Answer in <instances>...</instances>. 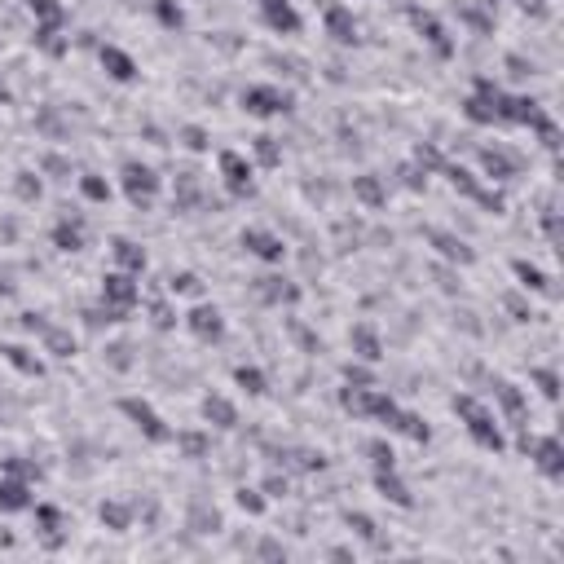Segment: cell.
<instances>
[{"mask_svg": "<svg viewBox=\"0 0 564 564\" xmlns=\"http://www.w3.org/2000/svg\"><path fill=\"white\" fill-rule=\"evenodd\" d=\"M186 331L203 344H217V340H225V314L217 304H203V300H198L195 309L186 314Z\"/></svg>", "mask_w": 564, "mask_h": 564, "instance_id": "13", "label": "cell"}, {"mask_svg": "<svg viewBox=\"0 0 564 564\" xmlns=\"http://www.w3.org/2000/svg\"><path fill=\"white\" fill-rule=\"evenodd\" d=\"M295 459H300V467H304V472H322V467H326V459H322V454H314V450H300Z\"/></svg>", "mask_w": 564, "mask_h": 564, "instance_id": "58", "label": "cell"}, {"mask_svg": "<svg viewBox=\"0 0 564 564\" xmlns=\"http://www.w3.org/2000/svg\"><path fill=\"white\" fill-rule=\"evenodd\" d=\"M322 27H326V36H331L335 45H357V40H362V27L353 18V9L340 5V0H331V5L322 9Z\"/></svg>", "mask_w": 564, "mask_h": 564, "instance_id": "14", "label": "cell"}, {"mask_svg": "<svg viewBox=\"0 0 564 564\" xmlns=\"http://www.w3.org/2000/svg\"><path fill=\"white\" fill-rule=\"evenodd\" d=\"M529 379H534V388H538L547 401H560V370L556 367H534Z\"/></svg>", "mask_w": 564, "mask_h": 564, "instance_id": "42", "label": "cell"}, {"mask_svg": "<svg viewBox=\"0 0 564 564\" xmlns=\"http://www.w3.org/2000/svg\"><path fill=\"white\" fill-rule=\"evenodd\" d=\"M401 181H406L410 190H423V186H428V172H419L415 164H406V168H401Z\"/></svg>", "mask_w": 564, "mask_h": 564, "instance_id": "55", "label": "cell"}, {"mask_svg": "<svg viewBox=\"0 0 564 564\" xmlns=\"http://www.w3.org/2000/svg\"><path fill=\"white\" fill-rule=\"evenodd\" d=\"M261 490H265V498H282V494L292 490V481H287V476H282V472H270V476H265V485H261Z\"/></svg>", "mask_w": 564, "mask_h": 564, "instance_id": "53", "label": "cell"}, {"mask_svg": "<svg viewBox=\"0 0 564 564\" xmlns=\"http://www.w3.org/2000/svg\"><path fill=\"white\" fill-rule=\"evenodd\" d=\"M172 442H176V450H181L186 459H203V454L212 450V442H208V432H176Z\"/></svg>", "mask_w": 564, "mask_h": 564, "instance_id": "47", "label": "cell"}, {"mask_svg": "<svg viewBox=\"0 0 564 564\" xmlns=\"http://www.w3.org/2000/svg\"><path fill=\"white\" fill-rule=\"evenodd\" d=\"M512 273H516V282H520V292L551 295V278H547L538 265H529V261H520V256H516V261H512Z\"/></svg>", "mask_w": 564, "mask_h": 564, "instance_id": "34", "label": "cell"}, {"mask_svg": "<svg viewBox=\"0 0 564 564\" xmlns=\"http://www.w3.org/2000/svg\"><path fill=\"white\" fill-rule=\"evenodd\" d=\"M261 23L270 27L273 36H300L304 18L292 0H261Z\"/></svg>", "mask_w": 564, "mask_h": 564, "instance_id": "15", "label": "cell"}, {"mask_svg": "<svg viewBox=\"0 0 564 564\" xmlns=\"http://www.w3.org/2000/svg\"><path fill=\"white\" fill-rule=\"evenodd\" d=\"M14 98V93H9V89H5V80H0V101H9Z\"/></svg>", "mask_w": 564, "mask_h": 564, "instance_id": "62", "label": "cell"}, {"mask_svg": "<svg viewBox=\"0 0 564 564\" xmlns=\"http://www.w3.org/2000/svg\"><path fill=\"white\" fill-rule=\"evenodd\" d=\"M348 344H353V353L362 357V362H384V340H379V326L375 322H353V331H348Z\"/></svg>", "mask_w": 564, "mask_h": 564, "instance_id": "20", "label": "cell"}, {"mask_svg": "<svg viewBox=\"0 0 564 564\" xmlns=\"http://www.w3.org/2000/svg\"><path fill=\"white\" fill-rule=\"evenodd\" d=\"M36 538L45 551H62L67 547V529H62V512L53 503H36Z\"/></svg>", "mask_w": 564, "mask_h": 564, "instance_id": "16", "label": "cell"}, {"mask_svg": "<svg viewBox=\"0 0 564 564\" xmlns=\"http://www.w3.org/2000/svg\"><path fill=\"white\" fill-rule=\"evenodd\" d=\"M367 459H370V467L379 472V467H397V450L388 445V437H370L367 442Z\"/></svg>", "mask_w": 564, "mask_h": 564, "instance_id": "46", "label": "cell"}, {"mask_svg": "<svg viewBox=\"0 0 564 564\" xmlns=\"http://www.w3.org/2000/svg\"><path fill=\"white\" fill-rule=\"evenodd\" d=\"M221 181L225 190L234 198H251L256 195V164L247 159V154H239V150H221Z\"/></svg>", "mask_w": 564, "mask_h": 564, "instance_id": "8", "label": "cell"}, {"mask_svg": "<svg viewBox=\"0 0 564 564\" xmlns=\"http://www.w3.org/2000/svg\"><path fill=\"white\" fill-rule=\"evenodd\" d=\"M239 243L247 247V256H256V261H265V265H282V261H287V243H282L273 229L247 225L243 234H239Z\"/></svg>", "mask_w": 564, "mask_h": 564, "instance_id": "12", "label": "cell"}, {"mask_svg": "<svg viewBox=\"0 0 564 564\" xmlns=\"http://www.w3.org/2000/svg\"><path fill=\"white\" fill-rule=\"evenodd\" d=\"M168 295H186V300H198L203 295V278L190 270H181V273H172L168 278Z\"/></svg>", "mask_w": 564, "mask_h": 564, "instance_id": "45", "label": "cell"}, {"mask_svg": "<svg viewBox=\"0 0 564 564\" xmlns=\"http://www.w3.org/2000/svg\"><path fill=\"white\" fill-rule=\"evenodd\" d=\"M154 23L164 27V31H181V27H186L181 0H154Z\"/></svg>", "mask_w": 564, "mask_h": 564, "instance_id": "39", "label": "cell"}, {"mask_svg": "<svg viewBox=\"0 0 564 564\" xmlns=\"http://www.w3.org/2000/svg\"><path fill=\"white\" fill-rule=\"evenodd\" d=\"M111 256H115V270L133 273V278H142V273H146V265H150L146 247L133 243V239H111Z\"/></svg>", "mask_w": 564, "mask_h": 564, "instance_id": "24", "label": "cell"}, {"mask_svg": "<svg viewBox=\"0 0 564 564\" xmlns=\"http://www.w3.org/2000/svg\"><path fill=\"white\" fill-rule=\"evenodd\" d=\"M14 195H18V203H36V198L45 195V186H40V172H14Z\"/></svg>", "mask_w": 564, "mask_h": 564, "instance_id": "41", "label": "cell"}, {"mask_svg": "<svg viewBox=\"0 0 564 564\" xmlns=\"http://www.w3.org/2000/svg\"><path fill=\"white\" fill-rule=\"evenodd\" d=\"M40 348H45L49 357H58V362H67V357H75V335L67 331V326L49 322V326L40 331Z\"/></svg>", "mask_w": 564, "mask_h": 564, "instance_id": "30", "label": "cell"}, {"mask_svg": "<svg viewBox=\"0 0 564 564\" xmlns=\"http://www.w3.org/2000/svg\"><path fill=\"white\" fill-rule=\"evenodd\" d=\"M0 472H5V476H18V481H27V485H36V481H40V467H36V459H23V454H9V459L0 463Z\"/></svg>", "mask_w": 564, "mask_h": 564, "instance_id": "44", "label": "cell"}, {"mask_svg": "<svg viewBox=\"0 0 564 564\" xmlns=\"http://www.w3.org/2000/svg\"><path fill=\"white\" fill-rule=\"evenodd\" d=\"M45 172H71V168H67L62 154H49V159H45Z\"/></svg>", "mask_w": 564, "mask_h": 564, "instance_id": "60", "label": "cell"}, {"mask_svg": "<svg viewBox=\"0 0 564 564\" xmlns=\"http://www.w3.org/2000/svg\"><path fill=\"white\" fill-rule=\"evenodd\" d=\"M0 357L18 370V375H27V379H40L45 375V357L36 348H27V344H0Z\"/></svg>", "mask_w": 564, "mask_h": 564, "instance_id": "25", "label": "cell"}, {"mask_svg": "<svg viewBox=\"0 0 564 564\" xmlns=\"http://www.w3.org/2000/svg\"><path fill=\"white\" fill-rule=\"evenodd\" d=\"M410 164H415L419 172H428V176H432V172H442V168H445L442 150L432 146V142H419V146H415V159H410Z\"/></svg>", "mask_w": 564, "mask_h": 564, "instance_id": "48", "label": "cell"}, {"mask_svg": "<svg viewBox=\"0 0 564 564\" xmlns=\"http://www.w3.org/2000/svg\"><path fill=\"white\" fill-rule=\"evenodd\" d=\"M428 243L437 247V256L450 261V265H472V261H476V251H472L459 234H450V229H428Z\"/></svg>", "mask_w": 564, "mask_h": 564, "instance_id": "23", "label": "cell"}, {"mask_svg": "<svg viewBox=\"0 0 564 564\" xmlns=\"http://www.w3.org/2000/svg\"><path fill=\"white\" fill-rule=\"evenodd\" d=\"M234 503H239V507H243L247 516H265V507H270V498H265V490H239L234 494Z\"/></svg>", "mask_w": 564, "mask_h": 564, "instance_id": "51", "label": "cell"}, {"mask_svg": "<svg viewBox=\"0 0 564 564\" xmlns=\"http://www.w3.org/2000/svg\"><path fill=\"white\" fill-rule=\"evenodd\" d=\"M150 314H154V326H159V331H172V326H176V314H172L168 304H154Z\"/></svg>", "mask_w": 564, "mask_h": 564, "instance_id": "56", "label": "cell"}, {"mask_svg": "<svg viewBox=\"0 0 564 564\" xmlns=\"http://www.w3.org/2000/svg\"><path fill=\"white\" fill-rule=\"evenodd\" d=\"M442 172H445V181H450L459 195H467L472 203H481L485 212H503V195H498V190H485L481 176H476L472 168H463V164H445Z\"/></svg>", "mask_w": 564, "mask_h": 564, "instance_id": "10", "label": "cell"}, {"mask_svg": "<svg viewBox=\"0 0 564 564\" xmlns=\"http://www.w3.org/2000/svg\"><path fill=\"white\" fill-rule=\"evenodd\" d=\"M410 23H415V31L423 36V45L437 53L442 62H450L454 58V40H450V31H445V23L432 14V9H410Z\"/></svg>", "mask_w": 564, "mask_h": 564, "instance_id": "11", "label": "cell"}, {"mask_svg": "<svg viewBox=\"0 0 564 564\" xmlns=\"http://www.w3.org/2000/svg\"><path fill=\"white\" fill-rule=\"evenodd\" d=\"M494 397H498V410L512 419V423H520V419H525V410H529V397H525V388H516L512 379H498V384H494Z\"/></svg>", "mask_w": 564, "mask_h": 564, "instance_id": "28", "label": "cell"}, {"mask_svg": "<svg viewBox=\"0 0 564 564\" xmlns=\"http://www.w3.org/2000/svg\"><path fill=\"white\" fill-rule=\"evenodd\" d=\"M256 556H265V560H282V556H287V547H282V542H273V538H265L261 547H256Z\"/></svg>", "mask_w": 564, "mask_h": 564, "instance_id": "57", "label": "cell"}, {"mask_svg": "<svg viewBox=\"0 0 564 564\" xmlns=\"http://www.w3.org/2000/svg\"><path fill=\"white\" fill-rule=\"evenodd\" d=\"M36 507V494L27 481L18 476H5L0 472V516H18V512H31Z\"/></svg>", "mask_w": 564, "mask_h": 564, "instance_id": "17", "label": "cell"}, {"mask_svg": "<svg viewBox=\"0 0 564 564\" xmlns=\"http://www.w3.org/2000/svg\"><path fill=\"white\" fill-rule=\"evenodd\" d=\"M340 410L353 419H375V423H388V415L397 410L393 393H384L379 384H367V388H353L344 384L340 388Z\"/></svg>", "mask_w": 564, "mask_h": 564, "instance_id": "4", "label": "cell"}, {"mask_svg": "<svg viewBox=\"0 0 564 564\" xmlns=\"http://www.w3.org/2000/svg\"><path fill=\"white\" fill-rule=\"evenodd\" d=\"M388 432H397V437H406V442H415V445H428L432 442V428H428V419L415 415V410H401L397 406L393 415H388V423H384Z\"/></svg>", "mask_w": 564, "mask_h": 564, "instance_id": "21", "label": "cell"}, {"mask_svg": "<svg viewBox=\"0 0 564 564\" xmlns=\"http://www.w3.org/2000/svg\"><path fill=\"white\" fill-rule=\"evenodd\" d=\"M36 49L45 53V58H67L71 36L62 31V23H36Z\"/></svg>", "mask_w": 564, "mask_h": 564, "instance_id": "27", "label": "cell"}, {"mask_svg": "<svg viewBox=\"0 0 564 564\" xmlns=\"http://www.w3.org/2000/svg\"><path fill=\"white\" fill-rule=\"evenodd\" d=\"M234 384H239V388H243L247 397H265L270 393V379H265V370L261 367H234Z\"/></svg>", "mask_w": 564, "mask_h": 564, "instance_id": "35", "label": "cell"}, {"mask_svg": "<svg viewBox=\"0 0 564 564\" xmlns=\"http://www.w3.org/2000/svg\"><path fill=\"white\" fill-rule=\"evenodd\" d=\"M503 304H507V314H512L516 322H529V318H534V314H529V300H525V295L507 292V300H503Z\"/></svg>", "mask_w": 564, "mask_h": 564, "instance_id": "52", "label": "cell"}, {"mask_svg": "<svg viewBox=\"0 0 564 564\" xmlns=\"http://www.w3.org/2000/svg\"><path fill=\"white\" fill-rule=\"evenodd\" d=\"M476 159H481V172H485L490 181H507V176H516V159L503 146H481Z\"/></svg>", "mask_w": 564, "mask_h": 564, "instance_id": "29", "label": "cell"}, {"mask_svg": "<svg viewBox=\"0 0 564 564\" xmlns=\"http://www.w3.org/2000/svg\"><path fill=\"white\" fill-rule=\"evenodd\" d=\"M520 450L538 463V472L547 476V481H560V476H564V445H560V437H551V432H547V437H529V432H525V437H520Z\"/></svg>", "mask_w": 564, "mask_h": 564, "instance_id": "9", "label": "cell"}, {"mask_svg": "<svg viewBox=\"0 0 564 564\" xmlns=\"http://www.w3.org/2000/svg\"><path fill=\"white\" fill-rule=\"evenodd\" d=\"M344 384H353V388H367V384H375V370H370V362H362V357H357V362H344Z\"/></svg>", "mask_w": 564, "mask_h": 564, "instance_id": "49", "label": "cell"}, {"mask_svg": "<svg viewBox=\"0 0 564 564\" xmlns=\"http://www.w3.org/2000/svg\"><path fill=\"white\" fill-rule=\"evenodd\" d=\"M98 62H101V71L111 75L115 84H133V80L142 75V71H137V62H133V53H123L120 45H101Z\"/></svg>", "mask_w": 564, "mask_h": 564, "instance_id": "22", "label": "cell"}, {"mask_svg": "<svg viewBox=\"0 0 564 564\" xmlns=\"http://www.w3.org/2000/svg\"><path fill=\"white\" fill-rule=\"evenodd\" d=\"M53 247L58 251H84V243H89V229H84V221L80 217H62V221L53 225Z\"/></svg>", "mask_w": 564, "mask_h": 564, "instance_id": "26", "label": "cell"}, {"mask_svg": "<svg viewBox=\"0 0 564 564\" xmlns=\"http://www.w3.org/2000/svg\"><path fill=\"white\" fill-rule=\"evenodd\" d=\"M98 520H101V529H111V534H128V529H133V503L106 498L98 507Z\"/></svg>", "mask_w": 564, "mask_h": 564, "instance_id": "31", "label": "cell"}, {"mask_svg": "<svg viewBox=\"0 0 564 564\" xmlns=\"http://www.w3.org/2000/svg\"><path fill=\"white\" fill-rule=\"evenodd\" d=\"M120 190H123V198H128L133 208H142V212H146L150 203L159 198V190H164V176L150 168V164H142V159H123Z\"/></svg>", "mask_w": 564, "mask_h": 564, "instance_id": "5", "label": "cell"}, {"mask_svg": "<svg viewBox=\"0 0 564 564\" xmlns=\"http://www.w3.org/2000/svg\"><path fill=\"white\" fill-rule=\"evenodd\" d=\"M251 164L256 168H282V142L278 137H270V133H256L251 137Z\"/></svg>", "mask_w": 564, "mask_h": 564, "instance_id": "32", "label": "cell"}, {"mask_svg": "<svg viewBox=\"0 0 564 564\" xmlns=\"http://www.w3.org/2000/svg\"><path fill=\"white\" fill-rule=\"evenodd\" d=\"M198 415H203V423H208V428H221V432L239 428V406H234L229 397H221V393L203 397V401H198Z\"/></svg>", "mask_w": 564, "mask_h": 564, "instance_id": "18", "label": "cell"}, {"mask_svg": "<svg viewBox=\"0 0 564 564\" xmlns=\"http://www.w3.org/2000/svg\"><path fill=\"white\" fill-rule=\"evenodd\" d=\"M326 556H331V560H353V547H331Z\"/></svg>", "mask_w": 564, "mask_h": 564, "instance_id": "61", "label": "cell"}, {"mask_svg": "<svg viewBox=\"0 0 564 564\" xmlns=\"http://www.w3.org/2000/svg\"><path fill=\"white\" fill-rule=\"evenodd\" d=\"M239 106H243L251 120H278V115H287L295 106V98L287 89H278V84H247L243 93H239Z\"/></svg>", "mask_w": 564, "mask_h": 564, "instance_id": "7", "label": "cell"}, {"mask_svg": "<svg viewBox=\"0 0 564 564\" xmlns=\"http://www.w3.org/2000/svg\"><path fill=\"white\" fill-rule=\"evenodd\" d=\"M120 415L128 419V423H133L150 445H172V437H176L168 423H164V415L150 406L146 397H120Z\"/></svg>", "mask_w": 564, "mask_h": 564, "instance_id": "6", "label": "cell"}, {"mask_svg": "<svg viewBox=\"0 0 564 564\" xmlns=\"http://www.w3.org/2000/svg\"><path fill=\"white\" fill-rule=\"evenodd\" d=\"M375 490H379V498H388L393 507H401V512L415 507V494H410V485L401 481L397 467H379V472H375Z\"/></svg>", "mask_w": 564, "mask_h": 564, "instance_id": "19", "label": "cell"}, {"mask_svg": "<svg viewBox=\"0 0 564 564\" xmlns=\"http://www.w3.org/2000/svg\"><path fill=\"white\" fill-rule=\"evenodd\" d=\"M106 353H111V367H115V370H128V367H133V357H128L133 348H128V344H111Z\"/></svg>", "mask_w": 564, "mask_h": 564, "instance_id": "54", "label": "cell"}, {"mask_svg": "<svg viewBox=\"0 0 564 564\" xmlns=\"http://www.w3.org/2000/svg\"><path fill=\"white\" fill-rule=\"evenodd\" d=\"M137 304H142V287H137L133 273H101V314H106V322H128L137 314Z\"/></svg>", "mask_w": 564, "mask_h": 564, "instance_id": "3", "label": "cell"}, {"mask_svg": "<svg viewBox=\"0 0 564 564\" xmlns=\"http://www.w3.org/2000/svg\"><path fill=\"white\" fill-rule=\"evenodd\" d=\"M80 195L89 198V203H111V198H115V186H111L101 172H84V176H80Z\"/></svg>", "mask_w": 564, "mask_h": 564, "instance_id": "36", "label": "cell"}, {"mask_svg": "<svg viewBox=\"0 0 564 564\" xmlns=\"http://www.w3.org/2000/svg\"><path fill=\"white\" fill-rule=\"evenodd\" d=\"M176 142L186 150H195V154H203V150H212V133H208L203 123H181V128H176Z\"/></svg>", "mask_w": 564, "mask_h": 564, "instance_id": "38", "label": "cell"}, {"mask_svg": "<svg viewBox=\"0 0 564 564\" xmlns=\"http://www.w3.org/2000/svg\"><path fill=\"white\" fill-rule=\"evenodd\" d=\"M512 101H516L512 93H503L490 75H476L472 93L463 98V115L476 128H494V123H507L512 128Z\"/></svg>", "mask_w": 564, "mask_h": 564, "instance_id": "2", "label": "cell"}, {"mask_svg": "<svg viewBox=\"0 0 564 564\" xmlns=\"http://www.w3.org/2000/svg\"><path fill=\"white\" fill-rule=\"evenodd\" d=\"M190 529H195V534H212V529H221V516H217V507H203V503H195V512H190Z\"/></svg>", "mask_w": 564, "mask_h": 564, "instance_id": "50", "label": "cell"}, {"mask_svg": "<svg viewBox=\"0 0 564 564\" xmlns=\"http://www.w3.org/2000/svg\"><path fill=\"white\" fill-rule=\"evenodd\" d=\"M23 5L31 9L36 23H62L67 27V9H62V0H23Z\"/></svg>", "mask_w": 564, "mask_h": 564, "instance_id": "43", "label": "cell"}, {"mask_svg": "<svg viewBox=\"0 0 564 564\" xmlns=\"http://www.w3.org/2000/svg\"><path fill=\"white\" fill-rule=\"evenodd\" d=\"M450 410L459 415V423L467 428V437L476 450H490V454H503L507 450V437H503V428H498V415H494L485 401H476L472 393H459L450 401Z\"/></svg>", "mask_w": 564, "mask_h": 564, "instance_id": "1", "label": "cell"}, {"mask_svg": "<svg viewBox=\"0 0 564 564\" xmlns=\"http://www.w3.org/2000/svg\"><path fill=\"white\" fill-rule=\"evenodd\" d=\"M23 326L31 331V335H40V331L49 326V318H45V314H23Z\"/></svg>", "mask_w": 564, "mask_h": 564, "instance_id": "59", "label": "cell"}, {"mask_svg": "<svg viewBox=\"0 0 564 564\" xmlns=\"http://www.w3.org/2000/svg\"><path fill=\"white\" fill-rule=\"evenodd\" d=\"M353 198H357V203H367L370 212H375V208H384V203H388V190H384V181H379L375 172H362V176H353Z\"/></svg>", "mask_w": 564, "mask_h": 564, "instance_id": "33", "label": "cell"}, {"mask_svg": "<svg viewBox=\"0 0 564 564\" xmlns=\"http://www.w3.org/2000/svg\"><path fill=\"white\" fill-rule=\"evenodd\" d=\"M344 520H348V529H353V534H357L362 542H370L375 551H384V547H388V542L379 538V525H375V520H370L367 512H348Z\"/></svg>", "mask_w": 564, "mask_h": 564, "instance_id": "37", "label": "cell"}, {"mask_svg": "<svg viewBox=\"0 0 564 564\" xmlns=\"http://www.w3.org/2000/svg\"><path fill=\"white\" fill-rule=\"evenodd\" d=\"M261 295H265L270 304H295V300H300V287L282 282V278H261Z\"/></svg>", "mask_w": 564, "mask_h": 564, "instance_id": "40", "label": "cell"}]
</instances>
